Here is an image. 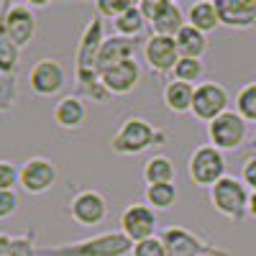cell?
<instances>
[{"label":"cell","mask_w":256,"mask_h":256,"mask_svg":"<svg viewBox=\"0 0 256 256\" xmlns=\"http://www.w3.org/2000/svg\"><path fill=\"white\" fill-rule=\"evenodd\" d=\"M105 36V20L100 16H92L84 24L80 34V44H77V56H74V80H77V90L80 98H90L98 105H105L110 100L108 90L100 82V67H98V56Z\"/></svg>","instance_id":"cell-1"},{"label":"cell","mask_w":256,"mask_h":256,"mask_svg":"<svg viewBox=\"0 0 256 256\" xmlns=\"http://www.w3.org/2000/svg\"><path fill=\"white\" fill-rule=\"evenodd\" d=\"M166 141H169V134L164 128H156L152 120H146L141 116H128L113 134L110 148L118 156H136V154L148 152V148L164 146Z\"/></svg>","instance_id":"cell-2"},{"label":"cell","mask_w":256,"mask_h":256,"mask_svg":"<svg viewBox=\"0 0 256 256\" xmlns=\"http://www.w3.org/2000/svg\"><path fill=\"white\" fill-rule=\"evenodd\" d=\"M134 251V244L120 230L98 233L90 238H80L72 244H59L52 248H41L38 256H128Z\"/></svg>","instance_id":"cell-3"},{"label":"cell","mask_w":256,"mask_h":256,"mask_svg":"<svg viewBox=\"0 0 256 256\" xmlns=\"http://www.w3.org/2000/svg\"><path fill=\"white\" fill-rule=\"evenodd\" d=\"M228 162H226V154L220 148L210 146V144H202V146H195V152L190 154L187 159V174L192 180V184L198 187H216L228 172Z\"/></svg>","instance_id":"cell-4"},{"label":"cell","mask_w":256,"mask_h":256,"mask_svg":"<svg viewBox=\"0 0 256 256\" xmlns=\"http://www.w3.org/2000/svg\"><path fill=\"white\" fill-rule=\"evenodd\" d=\"M248 195L251 190L238 177L226 174L216 187H210V205L228 220H244L248 216Z\"/></svg>","instance_id":"cell-5"},{"label":"cell","mask_w":256,"mask_h":256,"mask_svg":"<svg viewBox=\"0 0 256 256\" xmlns=\"http://www.w3.org/2000/svg\"><path fill=\"white\" fill-rule=\"evenodd\" d=\"M138 10L144 13L152 31L159 34V36H172L174 38L187 26V13L182 10L180 3H172V0H141Z\"/></svg>","instance_id":"cell-6"},{"label":"cell","mask_w":256,"mask_h":256,"mask_svg":"<svg viewBox=\"0 0 256 256\" xmlns=\"http://www.w3.org/2000/svg\"><path fill=\"white\" fill-rule=\"evenodd\" d=\"M230 105V95L216 80H205L195 88V98H192V118L200 123H212L218 116H223Z\"/></svg>","instance_id":"cell-7"},{"label":"cell","mask_w":256,"mask_h":256,"mask_svg":"<svg viewBox=\"0 0 256 256\" xmlns=\"http://www.w3.org/2000/svg\"><path fill=\"white\" fill-rule=\"evenodd\" d=\"M246 136H248V123L236 110H226L212 123H208V141L210 146L220 148L223 154L241 148L246 144Z\"/></svg>","instance_id":"cell-8"},{"label":"cell","mask_w":256,"mask_h":256,"mask_svg":"<svg viewBox=\"0 0 256 256\" xmlns=\"http://www.w3.org/2000/svg\"><path fill=\"white\" fill-rule=\"evenodd\" d=\"M108 212H110L108 198L100 190H80L77 195H72L67 205V216L82 228H95L105 223Z\"/></svg>","instance_id":"cell-9"},{"label":"cell","mask_w":256,"mask_h":256,"mask_svg":"<svg viewBox=\"0 0 256 256\" xmlns=\"http://www.w3.org/2000/svg\"><path fill=\"white\" fill-rule=\"evenodd\" d=\"M59 182V166L46 156H28L20 164L18 187L26 195H46Z\"/></svg>","instance_id":"cell-10"},{"label":"cell","mask_w":256,"mask_h":256,"mask_svg":"<svg viewBox=\"0 0 256 256\" xmlns=\"http://www.w3.org/2000/svg\"><path fill=\"white\" fill-rule=\"evenodd\" d=\"M0 16H3L8 36L18 44V49L28 46L34 41V36H36V28H38L34 8L26 6V3H10V0H3V3H0Z\"/></svg>","instance_id":"cell-11"},{"label":"cell","mask_w":256,"mask_h":256,"mask_svg":"<svg viewBox=\"0 0 256 256\" xmlns=\"http://www.w3.org/2000/svg\"><path fill=\"white\" fill-rule=\"evenodd\" d=\"M67 84V70L54 56H41L28 70V88L38 98H54Z\"/></svg>","instance_id":"cell-12"},{"label":"cell","mask_w":256,"mask_h":256,"mask_svg":"<svg viewBox=\"0 0 256 256\" xmlns=\"http://www.w3.org/2000/svg\"><path fill=\"white\" fill-rule=\"evenodd\" d=\"M156 226H159L156 212L146 202H131L120 212V233L131 238V244L156 236Z\"/></svg>","instance_id":"cell-13"},{"label":"cell","mask_w":256,"mask_h":256,"mask_svg":"<svg viewBox=\"0 0 256 256\" xmlns=\"http://www.w3.org/2000/svg\"><path fill=\"white\" fill-rule=\"evenodd\" d=\"M144 62L146 67L152 70L154 74H172L174 64L180 62V52H177V44L172 36H159V34H152L146 41H144Z\"/></svg>","instance_id":"cell-14"},{"label":"cell","mask_w":256,"mask_h":256,"mask_svg":"<svg viewBox=\"0 0 256 256\" xmlns=\"http://www.w3.org/2000/svg\"><path fill=\"white\" fill-rule=\"evenodd\" d=\"M159 236L166 246V256H202V254H210V251H218L212 244L200 238L198 233H192L187 228H180V226L164 228Z\"/></svg>","instance_id":"cell-15"},{"label":"cell","mask_w":256,"mask_h":256,"mask_svg":"<svg viewBox=\"0 0 256 256\" xmlns=\"http://www.w3.org/2000/svg\"><path fill=\"white\" fill-rule=\"evenodd\" d=\"M100 82H102V88L108 90L110 98L128 95V92H134L141 82V64L136 59H126L120 64H113V67L100 72Z\"/></svg>","instance_id":"cell-16"},{"label":"cell","mask_w":256,"mask_h":256,"mask_svg":"<svg viewBox=\"0 0 256 256\" xmlns=\"http://www.w3.org/2000/svg\"><path fill=\"white\" fill-rule=\"evenodd\" d=\"M52 120L62 131L74 134L88 120V105H84V100L80 95H62L52 108Z\"/></svg>","instance_id":"cell-17"},{"label":"cell","mask_w":256,"mask_h":256,"mask_svg":"<svg viewBox=\"0 0 256 256\" xmlns=\"http://www.w3.org/2000/svg\"><path fill=\"white\" fill-rule=\"evenodd\" d=\"M220 26L248 31L256 26V0H216Z\"/></svg>","instance_id":"cell-18"},{"label":"cell","mask_w":256,"mask_h":256,"mask_svg":"<svg viewBox=\"0 0 256 256\" xmlns=\"http://www.w3.org/2000/svg\"><path fill=\"white\" fill-rule=\"evenodd\" d=\"M136 49H138V41L136 38H126V36H108L100 46V56H98V67L100 72L113 67V64H120L126 59H136Z\"/></svg>","instance_id":"cell-19"},{"label":"cell","mask_w":256,"mask_h":256,"mask_svg":"<svg viewBox=\"0 0 256 256\" xmlns=\"http://www.w3.org/2000/svg\"><path fill=\"white\" fill-rule=\"evenodd\" d=\"M192 98H195V88L177 80H166L162 88V102L169 113L174 116H187L192 113Z\"/></svg>","instance_id":"cell-20"},{"label":"cell","mask_w":256,"mask_h":256,"mask_svg":"<svg viewBox=\"0 0 256 256\" xmlns=\"http://www.w3.org/2000/svg\"><path fill=\"white\" fill-rule=\"evenodd\" d=\"M141 177L146 184H174V177H177V164L172 156L166 154H154L144 162V169H141Z\"/></svg>","instance_id":"cell-21"},{"label":"cell","mask_w":256,"mask_h":256,"mask_svg":"<svg viewBox=\"0 0 256 256\" xmlns=\"http://www.w3.org/2000/svg\"><path fill=\"white\" fill-rule=\"evenodd\" d=\"M187 24L195 26L198 31H202L205 36L212 34L218 26H220V16H218V8L212 0H200V3H192L187 8Z\"/></svg>","instance_id":"cell-22"},{"label":"cell","mask_w":256,"mask_h":256,"mask_svg":"<svg viewBox=\"0 0 256 256\" xmlns=\"http://www.w3.org/2000/svg\"><path fill=\"white\" fill-rule=\"evenodd\" d=\"M174 44L180 56L184 59H202V54L208 52V36L202 31H198L195 26H184L177 36H174Z\"/></svg>","instance_id":"cell-23"},{"label":"cell","mask_w":256,"mask_h":256,"mask_svg":"<svg viewBox=\"0 0 256 256\" xmlns=\"http://www.w3.org/2000/svg\"><path fill=\"white\" fill-rule=\"evenodd\" d=\"M144 202L154 212H166L177 205V187L174 184H146Z\"/></svg>","instance_id":"cell-24"},{"label":"cell","mask_w":256,"mask_h":256,"mask_svg":"<svg viewBox=\"0 0 256 256\" xmlns=\"http://www.w3.org/2000/svg\"><path fill=\"white\" fill-rule=\"evenodd\" d=\"M18 64H20V49H18L16 41L8 36L3 16H0V72L3 74H16Z\"/></svg>","instance_id":"cell-25"},{"label":"cell","mask_w":256,"mask_h":256,"mask_svg":"<svg viewBox=\"0 0 256 256\" xmlns=\"http://www.w3.org/2000/svg\"><path fill=\"white\" fill-rule=\"evenodd\" d=\"M146 18H144V13L138 10V6H134V8H128L120 18H116L113 20V31L118 34V36H126V38H138L144 31H146Z\"/></svg>","instance_id":"cell-26"},{"label":"cell","mask_w":256,"mask_h":256,"mask_svg":"<svg viewBox=\"0 0 256 256\" xmlns=\"http://www.w3.org/2000/svg\"><path fill=\"white\" fill-rule=\"evenodd\" d=\"M202 77H205V62L202 59H184V56H180V62L174 64L172 74H169V80L192 84V88H198L200 82H205Z\"/></svg>","instance_id":"cell-27"},{"label":"cell","mask_w":256,"mask_h":256,"mask_svg":"<svg viewBox=\"0 0 256 256\" xmlns=\"http://www.w3.org/2000/svg\"><path fill=\"white\" fill-rule=\"evenodd\" d=\"M236 113L246 123H256V82H248L236 95Z\"/></svg>","instance_id":"cell-28"},{"label":"cell","mask_w":256,"mask_h":256,"mask_svg":"<svg viewBox=\"0 0 256 256\" xmlns=\"http://www.w3.org/2000/svg\"><path fill=\"white\" fill-rule=\"evenodd\" d=\"M16 102H18V80H16V74L0 72V113L16 108Z\"/></svg>","instance_id":"cell-29"},{"label":"cell","mask_w":256,"mask_h":256,"mask_svg":"<svg viewBox=\"0 0 256 256\" xmlns=\"http://www.w3.org/2000/svg\"><path fill=\"white\" fill-rule=\"evenodd\" d=\"M128 8H134L131 0H98L95 3V16H100L102 20H116Z\"/></svg>","instance_id":"cell-30"},{"label":"cell","mask_w":256,"mask_h":256,"mask_svg":"<svg viewBox=\"0 0 256 256\" xmlns=\"http://www.w3.org/2000/svg\"><path fill=\"white\" fill-rule=\"evenodd\" d=\"M38 246H36V230L28 228L24 236H13V246H10V256H38Z\"/></svg>","instance_id":"cell-31"},{"label":"cell","mask_w":256,"mask_h":256,"mask_svg":"<svg viewBox=\"0 0 256 256\" xmlns=\"http://www.w3.org/2000/svg\"><path fill=\"white\" fill-rule=\"evenodd\" d=\"M18 180H20V166H16L8 159H0V192L16 190Z\"/></svg>","instance_id":"cell-32"},{"label":"cell","mask_w":256,"mask_h":256,"mask_svg":"<svg viewBox=\"0 0 256 256\" xmlns=\"http://www.w3.org/2000/svg\"><path fill=\"white\" fill-rule=\"evenodd\" d=\"M131 256H166V246H164L162 236H152V238H146V241L134 244Z\"/></svg>","instance_id":"cell-33"},{"label":"cell","mask_w":256,"mask_h":256,"mask_svg":"<svg viewBox=\"0 0 256 256\" xmlns=\"http://www.w3.org/2000/svg\"><path fill=\"white\" fill-rule=\"evenodd\" d=\"M20 208V198H18V192L10 190V192H0V220H8L13 218L16 212Z\"/></svg>","instance_id":"cell-34"},{"label":"cell","mask_w":256,"mask_h":256,"mask_svg":"<svg viewBox=\"0 0 256 256\" xmlns=\"http://www.w3.org/2000/svg\"><path fill=\"white\" fill-rule=\"evenodd\" d=\"M241 182L248 190H256V154L244 159V164H241Z\"/></svg>","instance_id":"cell-35"},{"label":"cell","mask_w":256,"mask_h":256,"mask_svg":"<svg viewBox=\"0 0 256 256\" xmlns=\"http://www.w3.org/2000/svg\"><path fill=\"white\" fill-rule=\"evenodd\" d=\"M10 246H13V236L0 233V256H10Z\"/></svg>","instance_id":"cell-36"},{"label":"cell","mask_w":256,"mask_h":256,"mask_svg":"<svg viewBox=\"0 0 256 256\" xmlns=\"http://www.w3.org/2000/svg\"><path fill=\"white\" fill-rule=\"evenodd\" d=\"M248 216L256 218V190H251V195H248Z\"/></svg>","instance_id":"cell-37"},{"label":"cell","mask_w":256,"mask_h":256,"mask_svg":"<svg viewBox=\"0 0 256 256\" xmlns=\"http://www.w3.org/2000/svg\"><path fill=\"white\" fill-rule=\"evenodd\" d=\"M202 256H230V254H226V251H210V254H202Z\"/></svg>","instance_id":"cell-38"}]
</instances>
